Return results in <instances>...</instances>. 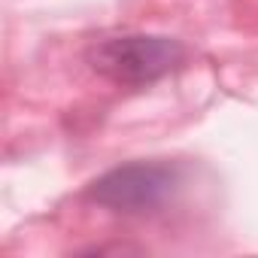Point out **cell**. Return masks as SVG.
<instances>
[{"label":"cell","instance_id":"1","mask_svg":"<svg viewBox=\"0 0 258 258\" xmlns=\"http://www.w3.org/2000/svg\"><path fill=\"white\" fill-rule=\"evenodd\" d=\"M91 67L118 85H149L167 73H173L185 61V49L179 40L155 37V34H124L106 37L88 52Z\"/></svg>","mask_w":258,"mask_h":258},{"label":"cell","instance_id":"2","mask_svg":"<svg viewBox=\"0 0 258 258\" xmlns=\"http://www.w3.org/2000/svg\"><path fill=\"white\" fill-rule=\"evenodd\" d=\"M176 167L170 164H158V161H134L115 167L109 173H103L91 188L88 198L112 213H124V216H137V213H149L158 210L176 188Z\"/></svg>","mask_w":258,"mask_h":258}]
</instances>
